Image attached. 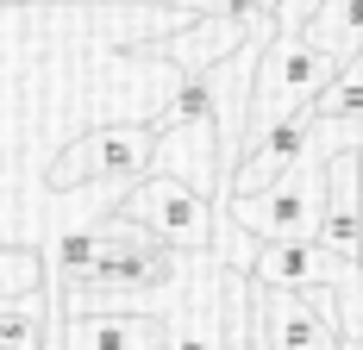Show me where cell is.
I'll return each mask as SVG.
<instances>
[{"instance_id": "obj_1", "label": "cell", "mask_w": 363, "mask_h": 350, "mask_svg": "<svg viewBox=\"0 0 363 350\" xmlns=\"http://www.w3.org/2000/svg\"><path fill=\"white\" fill-rule=\"evenodd\" d=\"M326 157H332L326 144L307 138V150L269 188L238 194V201H219V207L232 213L257 244H269V238H313L320 232V207H326Z\"/></svg>"}, {"instance_id": "obj_2", "label": "cell", "mask_w": 363, "mask_h": 350, "mask_svg": "<svg viewBox=\"0 0 363 350\" xmlns=\"http://www.w3.org/2000/svg\"><path fill=\"white\" fill-rule=\"evenodd\" d=\"M113 207L125 213V219H138V225H150V232H157L163 244H176L182 256L213 250V213H219V201L201 194L194 181L169 175V169H145L138 181H125Z\"/></svg>"}, {"instance_id": "obj_3", "label": "cell", "mask_w": 363, "mask_h": 350, "mask_svg": "<svg viewBox=\"0 0 363 350\" xmlns=\"http://www.w3.org/2000/svg\"><path fill=\"white\" fill-rule=\"evenodd\" d=\"M150 157H157V119L150 125H101V132H88V138H75L57 163H50V188H125V181H138L150 169Z\"/></svg>"}, {"instance_id": "obj_4", "label": "cell", "mask_w": 363, "mask_h": 350, "mask_svg": "<svg viewBox=\"0 0 363 350\" xmlns=\"http://www.w3.org/2000/svg\"><path fill=\"white\" fill-rule=\"evenodd\" d=\"M257 344L263 350H345L332 288H257Z\"/></svg>"}, {"instance_id": "obj_5", "label": "cell", "mask_w": 363, "mask_h": 350, "mask_svg": "<svg viewBox=\"0 0 363 350\" xmlns=\"http://www.w3.org/2000/svg\"><path fill=\"white\" fill-rule=\"evenodd\" d=\"M307 138H313V101L294 106V113H282V119H269V125H257L251 138H245V150H238L232 175H225V201L269 188V181H276V175L307 150Z\"/></svg>"}, {"instance_id": "obj_6", "label": "cell", "mask_w": 363, "mask_h": 350, "mask_svg": "<svg viewBox=\"0 0 363 350\" xmlns=\"http://www.w3.org/2000/svg\"><path fill=\"white\" fill-rule=\"evenodd\" d=\"M63 350H169V319L157 307H94L63 319Z\"/></svg>"}, {"instance_id": "obj_7", "label": "cell", "mask_w": 363, "mask_h": 350, "mask_svg": "<svg viewBox=\"0 0 363 350\" xmlns=\"http://www.w3.org/2000/svg\"><path fill=\"white\" fill-rule=\"evenodd\" d=\"M169 350H219V256L194 250L188 276H182V300L169 319Z\"/></svg>"}, {"instance_id": "obj_8", "label": "cell", "mask_w": 363, "mask_h": 350, "mask_svg": "<svg viewBox=\"0 0 363 350\" xmlns=\"http://www.w3.org/2000/svg\"><path fill=\"white\" fill-rule=\"evenodd\" d=\"M301 32H307V44H320L332 63H351L363 50V0H320Z\"/></svg>"}, {"instance_id": "obj_9", "label": "cell", "mask_w": 363, "mask_h": 350, "mask_svg": "<svg viewBox=\"0 0 363 350\" xmlns=\"http://www.w3.org/2000/svg\"><path fill=\"white\" fill-rule=\"evenodd\" d=\"M313 113H320V119H345V125H363V50L351 57V63H338V75H332L326 88L313 94Z\"/></svg>"}, {"instance_id": "obj_10", "label": "cell", "mask_w": 363, "mask_h": 350, "mask_svg": "<svg viewBox=\"0 0 363 350\" xmlns=\"http://www.w3.org/2000/svg\"><path fill=\"white\" fill-rule=\"evenodd\" d=\"M44 256L38 250H0V307H19V300H44Z\"/></svg>"}, {"instance_id": "obj_11", "label": "cell", "mask_w": 363, "mask_h": 350, "mask_svg": "<svg viewBox=\"0 0 363 350\" xmlns=\"http://www.w3.org/2000/svg\"><path fill=\"white\" fill-rule=\"evenodd\" d=\"M257 350H263V344H257Z\"/></svg>"}]
</instances>
